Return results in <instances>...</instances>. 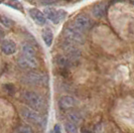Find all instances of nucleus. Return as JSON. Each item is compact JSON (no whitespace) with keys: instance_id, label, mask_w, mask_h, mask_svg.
<instances>
[{"instance_id":"1","label":"nucleus","mask_w":134,"mask_h":133,"mask_svg":"<svg viewBox=\"0 0 134 133\" xmlns=\"http://www.w3.org/2000/svg\"><path fill=\"white\" fill-rule=\"evenodd\" d=\"M22 98L27 105L35 111H40L44 108V99L40 94L35 93L34 91H24L22 93Z\"/></svg>"},{"instance_id":"2","label":"nucleus","mask_w":134,"mask_h":133,"mask_svg":"<svg viewBox=\"0 0 134 133\" xmlns=\"http://www.w3.org/2000/svg\"><path fill=\"white\" fill-rule=\"evenodd\" d=\"M65 37L74 43H83L85 40V36L83 31L78 29L74 24H69L65 28Z\"/></svg>"},{"instance_id":"3","label":"nucleus","mask_w":134,"mask_h":133,"mask_svg":"<svg viewBox=\"0 0 134 133\" xmlns=\"http://www.w3.org/2000/svg\"><path fill=\"white\" fill-rule=\"evenodd\" d=\"M20 115L28 123H32V124H36V125L41 124L44 121L42 119V117L35 110L31 109V108H28V107H22L20 109Z\"/></svg>"},{"instance_id":"4","label":"nucleus","mask_w":134,"mask_h":133,"mask_svg":"<svg viewBox=\"0 0 134 133\" xmlns=\"http://www.w3.org/2000/svg\"><path fill=\"white\" fill-rule=\"evenodd\" d=\"M21 81L27 85H42L47 82V77L38 72H27L22 76Z\"/></svg>"},{"instance_id":"5","label":"nucleus","mask_w":134,"mask_h":133,"mask_svg":"<svg viewBox=\"0 0 134 133\" xmlns=\"http://www.w3.org/2000/svg\"><path fill=\"white\" fill-rule=\"evenodd\" d=\"M17 64L21 69L24 70H34L38 66V62L34 57L21 56L17 60Z\"/></svg>"},{"instance_id":"6","label":"nucleus","mask_w":134,"mask_h":133,"mask_svg":"<svg viewBox=\"0 0 134 133\" xmlns=\"http://www.w3.org/2000/svg\"><path fill=\"white\" fill-rule=\"evenodd\" d=\"M73 24L77 27L78 29H80L81 31H85L89 29L91 25H92V21L91 19L88 17L87 15H84V14H80V15H77L75 17L74 21H73Z\"/></svg>"},{"instance_id":"7","label":"nucleus","mask_w":134,"mask_h":133,"mask_svg":"<svg viewBox=\"0 0 134 133\" xmlns=\"http://www.w3.org/2000/svg\"><path fill=\"white\" fill-rule=\"evenodd\" d=\"M59 107L62 110H68L75 107L78 104V101L73 96H64L59 99Z\"/></svg>"},{"instance_id":"8","label":"nucleus","mask_w":134,"mask_h":133,"mask_svg":"<svg viewBox=\"0 0 134 133\" xmlns=\"http://www.w3.org/2000/svg\"><path fill=\"white\" fill-rule=\"evenodd\" d=\"M28 12H29L30 17L34 19V21L37 25L42 26V25H44L47 23V18L44 17L43 13L40 10L36 9V8H31V9H29Z\"/></svg>"},{"instance_id":"9","label":"nucleus","mask_w":134,"mask_h":133,"mask_svg":"<svg viewBox=\"0 0 134 133\" xmlns=\"http://www.w3.org/2000/svg\"><path fill=\"white\" fill-rule=\"evenodd\" d=\"M1 52L6 54V56H10V54H13L16 53V45L15 42L10 40H4L1 42Z\"/></svg>"},{"instance_id":"10","label":"nucleus","mask_w":134,"mask_h":133,"mask_svg":"<svg viewBox=\"0 0 134 133\" xmlns=\"http://www.w3.org/2000/svg\"><path fill=\"white\" fill-rule=\"evenodd\" d=\"M42 13L44 15V17H47V19H49L54 24H58L60 21V17H59V12L54 8H49V7L44 8Z\"/></svg>"},{"instance_id":"11","label":"nucleus","mask_w":134,"mask_h":133,"mask_svg":"<svg viewBox=\"0 0 134 133\" xmlns=\"http://www.w3.org/2000/svg\"><path fill=\"white\" fill-rule=\"evenodd\" d=\"M105 10H106V4L101 2L96 4L93 8H92V14L94 15L96 18H101L104 16L105 14Z\"/></svg>"},{"instance_id":"12","label":"nucleus","mask_w":134,"mask_h":133,"mask_svg":"<svg viewBox=\"0 0 134 133\" xmlns=\"http://www.w3.org/2000/svg\"><path fill=\"white\" fill-rule=\"evenodd\" d=\"M55 62H57V65L60 66V69H67V68H69V66H71L73 65V63L69 60L66 56H59V57H57Z\"/></svg>"},{"instance_id":"13","label":"nucleus","mask_w":134,"mask_h":133,"mask_svg":"<svg viewBox=\"0 0 134 133\" xmlns=\"http://www.w3.org/2000/svg\"><path fill=\"white\" fill-rule=\"evenodd\" d=\"M41 37L44 41V43L47 45V47H51L52 43H53V40H54V35H53V32L49 28H47L44 29L42 33H41Z\"/></svg>"},{"instance_id":"14","label":"nucleus","mask_w":134,"mask_h":133,"mask_svg":"<svg viewBox=\"0 0 134 133\" xmlns=\"http://www.w3.org/2000/svg\"><path fill=\"white\" fill-rule=\"evenodd\" d=\"M21 51H22L23 56H26V57H34L35 56L34 47L30 43H28V42H24L21 46Z\"/></svg>"},{"instance_id":"15","label":"nucleus","mask_w":134,"mask_h":133,"mask_svg":"<svg viewBox=\"0 0 134 133\" xmlns=\"http://www.w3.org/2000/svg\"><path fill=\"white\" fill-rule=\"evenodd\" d=\"M67 118L70 122L72 123H75V124H78V123H81L82 120H83V117L80 113L78 112H69L67 115Z\"/></svg>"},{"instance_id":"16","label":"nucleus","mask_w":134,"mask_h":133,"mask_svg":"<svg viewBox=\"0 0 134 133\" xmlns=\"http://www.w3.org/2000/svg\"><path fill=\"white\" fill-rule=\"evenodd\" d=\"M0 23L2 25H4L7 28H10L14 25V21L12 19H10L9 17L4 16V15H0Z\"/></svg>"},{"instance_id":"17","label":"nucleus","mask_w":134,"mask_h":133,"mask_svg":"<svg viewBox=\"0 0 134 133\" xmlns=\"http://www.w3.org/2000/svg\"><path fill=\"white\" fill-rule=\"evenodd\" d=\"M65 129L67 133H77L78 132V127H77V124L75 123H72L70 121H67L66 124H65Z\"/></svg>"},{"instance_id":"18","label":"nucleus","mask_w":134,"mask_h":133,"mask_svg":"<svg viewBox=\"0 0 134 133\" xmlns=\"http://www.w3.org/2000/svg\"><path fill=\"white\" fill-rule=\"evenodd\" d=\"M15 133H34V129L29 125H19L15 129Z\"/></svg>"},{"instance_id":"19","label":"nucleus","mask_w":134,"mask_h":133,"mask_svg":"<svg viewBox=\"0 0 134 133\" xmlns=\"http://www.w3.org/2000/svg\"><path fill=\"white\" fill-rule=\"evenodd\" d=\"M8 6L12 7V8H14V9H18V10H20L21 9V4L20 3H18V1H12V2H7L6 3Z\"/></svg>"},{"instance_id":"20","label":"nucleus","mask_w":134,"mask_h":133,"mask_svg":"<svg viewBox=\"0 0 134 133\" xmlns=\"http://www.w3.org/2000/svg\"><path fill=\"white\" fill-rule=\"evenodd\" d=\"M59 0H40V3L42 4V5H52V4H54V3H57Z\"/></svg>"},{"instance_id":"21","label":"nucleus","mask_w":134,"mask_h":133,"mask_svg":"<svg viewBox=\"0 0 134 133\" xmlns=\"http://www.w3.org/2000/svg\"><path fill=\"white\" fill-rule=\"evenodd\" d=\"M58 12H59V17H60V21L66 18V16H67V12L66 11H64V10H58Z\"/></svg>"},{"instance_id":"22","label":"nucleus","mask_w":134,"mask_h":133,"mask_svg":"<svg viewBox=\"0 0 134 133\" xmlns=\"http://www.w3.org/2000/svg\"><path fill=\"white\" fill-rule=\"evenodd\" d=\"M54 133H62V130H60V126L59 124H57V125H54Z\"/></svg>"},{"instance_id":"23","label":"nucleus","mask_w":134,"mask_h":133,"mask_svg":"<svg viewBox=\"0 0 134 133\" xmlns=\"http://www.w3.org/2000/svg\"><path fill=\"white\" fill-rule=\"evenodd\" d=\"M3 37H4V32H3V30L0 28V41L3 40Z\"/></svg>"},{"instance_id":"24","label":"nucleus","mask_w":134,"mask_h":133,"mask_svg":"<svg viewBox=\"0 0 134 133\" xmlns=\"http://www.w3.org/2000/svg\"><path fill=\"white\" fill-rule=\"evenodd\" d=\"M3 1H4V0H0V3H2V2H3Z\"/></svg>"},{"instance_id":"25","label":"nucleus","mask_w":134,"mask_h":133,"mask_svg":"<svg viewBox=\"0 0 134 133\" xmlns=\"http://www.w3.org/2000/svg\"><path fill=\"white\" fill-rule=\"evenodd\" d=\"M11 1H18V0H11Z\"/></svg>"}]
</instances>
